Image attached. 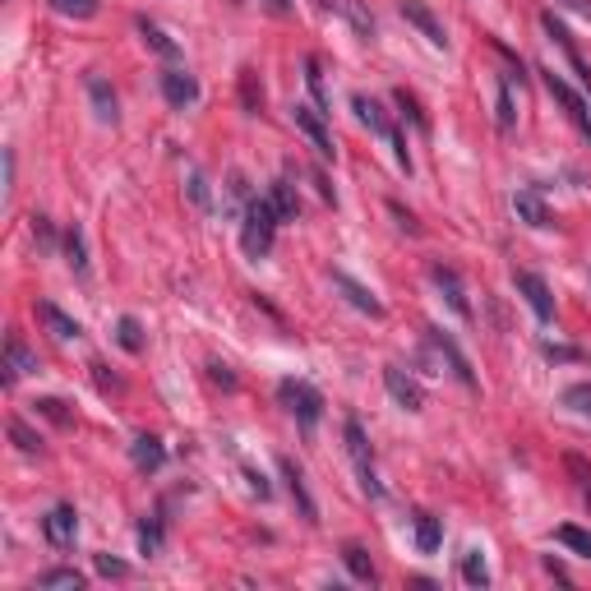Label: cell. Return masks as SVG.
Wrapping results in <instances>:
<instances>
[{
  "instance_id": "b9f144b4",
  "label": "cell",
  "mask_w": 591,
  "mask_h": 591,
  "mask_svg": "<svg viewBox=\"0 0 591 591\" xmlns=\"http://www.w3.org/2000/svg\"><path fill=\"white\" fill-rule=\"evenodd\" d=\"M213 370V384H222V388H236V374L227 370V365H208Z\"/></svg>"
},
{
  "instance_id": "83f0119b",
  "label": "cell",
  "mask_w": 591,
  "mask_h": 591,
  "mask_svg": "<svg viewBox=\"0 0 591 591\" xmlns=\"http://www.w3.org/2000/svg\"><path fill=\"white\" fill-rule=\"evenodd\" d=\"M462 578H467L471 587H485V582H490V568H485L481 550H467V555H462Z\"/></svg>"
},
{
  "instance_id": "bcb514c9",
  "label": "cell",
  "mask_w": 591,
  "mask_h": 591,
  "mask_svg": "<svg viewBox=\"0 0 591 591\" xmlns=\"http://www.w3.org/2000/svg\"><path fill=\"white\" fill-rule=\"evenodd\" d=\"M319 5H324V10H342V0H319Z\"/></svg>"
},
{
  "instance_id": "e0dca14e",
  "label": "cell",
  "mask_w": 591,
  "mask_h": 591,
  "mask_svg": "<svg viewBox=\"0 0 591 591\" xmlns=\"http://www.w3.org/2000/svg\"><path fill=\"white\" fill-rule=\"evenodd\" d=\"M513 213H518L527 227L545 231V227H555V218H550V208H545V199L536 190H518L513 194Z\"/></svg>"
},
{
  "instance_id": "7a4b0ae2",
  "label": "cell",
  "mask_w": 591,
  "mask_h": 591,
  "mask_svg": "<svg viewBox=\"0 0 591 591\" xmlns=\"http://www.w3.org/2000/svg\"><path fill=\"white\" fill-rule=\"evenodd\" d=\"M278 398H282V407H287L291 416L305 425V430H314V425H319V416H324V398H319V393H314L305 379H282Z\"/></svg>"
},
{
  "instance_id": "836d02e7",
  "label": "cell",
  "mask_w": 591,
  "mask_h": 591,
  "mask_svg": "<svg viewBox=\"0 0 591 591\" xmlns=\"http://www.w3.org/2000/svg\"><path fill=\"white\" fill-rule=\"evenodd\" d=\"M10 439H14V444H19V453H42V439H37L33 430H28V425L19 421V416H14V421H10Z\"/></svg>"
},
{
  "instance_id": "9a60e30c",
  "label": "cell",
  "mask_w": 591,
  "mask_h": 591,
  "mask_svg": "<svg viewBox=\"0 0 591 591\" xmlns=\"http://www.w3.org/2000/svg\"><path fill=\"white\" fill-rule=\"evenodd\" d=\"M162 97H167L171 107H194L199 102V79L194 74H185V70H167L162 74Z\"/></svg>"
},
{
  "instance_id": "7402d4cb",
  "label": "cell",
  "mask_w": 591,
  "mask_h": 591,
  "mask_svg": "<svg viewBox=\"0 0 591 591\" xmlns=\"http://www.w3.org/2000/svg\"><path fill=\"white\" fill-rule=\"evenodd\" d=\"M130 453H134V467L139 471H157L162 467V458H167V453H162V439H153V435H139Z\"/></svg>"
},
{
  "instance_id": "f35d334b",
  "label": "cell",
  "mask_w": 591,
  "mask_h": 591,
  "mask_svg": "<svg viewBox=\"0 0 591 591\" xmlns=\"http://www.w3.org/2000/svg\"><path fill=\"white\" fill-rule=\"evenodd\" d=\"M568 471L578 476V490L591 499V467H587V462H582V458H568Z\"/></svg>"
},
{
  "instance_id": "d4e9b609",
  "label": "cell",
  "mask_w": 591,
  "mask_h": 591,
  "mask_svg": "<svg viewBox=\"0 0 591 591\" xmlns=\"http://www.w3.org/2000/svg\"><path fill=\"white\" fill-rule=\"evenodd\" d=\"M282 476H287V485H291V499L301 504V518H305V522H314V499L305 495V485H301V471H296V462L282 458Z\"/></svg>"
},
{
  "instance_id": "603a6c76",
  "label": "cell",
  "mask_w": 591,
  "mask_h": 591,
  "mask_svg": "<svg viewBox=\"0 0 591 591\" xmlns=\"http://www.w3.org/2000/svg\"><path fill=\"white\" fill-rule=\"evenodd\" d=\"M268 199H273V208H278V218H282V222H296V218H301V199H296V190H291L287 181H273Z\"/></svg>"
},
{
  "instance_id": "484cf974",
  "label": "cell",
  "mask_w": 591,
  "mask_h": 591,
  "mask_svg": "<svg viewBox=\"0 0 591 591\" xmlns=\"http://www.w3.org/2000/svg\"><path fill=\"white\" fill-rule=\"evenodd\" d=\"M65 259H70V268L79 273V278L88 273V245H84V231L79 227L65 231Z\"/></svg>"
},
{
  "instance_id": "7bdbcfd3",
  "label": "cell",
  "mask_w": 591,
  "mask_h": 591,
  "mask_svg": "<svg viewBox=\"0 0 591 591\" xmlns=\"http://www.w3.org/2000/svg\"><path fill=\"white\" fill-rule=\"evenodd\" d=\"M259 5H264L268 14H278V19H287L291 14V0H259Z\"/></svg>"
},
{
  "instance_id": "8fae6325",
  "label": "cell",
  "mask_w": 591,
  "mask_h": 591,
  "mask_svg": "<svg viewBox=\"0 0 591 591\" xmlns=\"http://www.w3.org/2000/svg\"><path fill=\"white\" fill-rule=\"evenodd\" d=\"M333 287H338L342 296H347V301L356 305V310H361V314H370V319H384V301H379V296H374L370 287H361V282L351 278V273H342V268H333Z\"/></svg>"
},
{
  "instance_id": "277c9868",
  "label": "cell",
  "mask_w": 591,
  "mask_h": 591,
  "mask_svg": "<svg viewBox=\"0 0 591 591\" xmlns=\"http://www.w3.org/2000/svg\"><path fill=\"white\" fill-rule=\"evenodd\" d=\"M425 342L435 347V356L448 365V374H453V379H458L462 388H476V374H471V361L458 351V342H453V338H444L439 328H425Z\"/></svg>"
},
{
  "instance_id": "4dcf8cb0",
  "label": "cell",
  "mask_w": 591,
  "mask_h": 591,
  "mask_svg": "<svg viewBox=\"0 0 591 591\" xmlns=\"http://www.w3.org/2000/svg\"><path fill=\"white\" fill-rule=\"evenodd\" d=\"M342 14H347L351 28H356V33H361L365 42H370V37H374V19L361 10V0H342Z\"/></svg>"
},
{
  "instance_id": "5bb4252c",
  "label": "cell",
  "mask_w": 591,
  "mask_h": 591,
  "mask_svg": "<svg viewBox=\"0 0 591 591\" xmlns=\"http://www.w3.org/2000/svg\"><path fill=\"white\" fill-rule=\"evenodd\" d=\"M33 370H37V351H28L24 338L10 333V338H5V384H19V379Z\"/></svg>"
},
{
  "instance_id": "e575fe53",
  "label": "cell",
  "mask_w": 591,
  "mask_h": 591,
  "mask_svg": "<svg viewBox=\"0 0 591 591\" xmlns=\"http://www.w3.org/2000/svg\"><path fill=\"white\" fill-rule=\"evenodd\" d=\"M513 121H518V111H513V79H504V88H499V130H513Z\"/></svg>"
},
{
  "instance_id": "30bf717a",
  "label": "cell",
  "mask_w": 591,
  "mask_h": 591,
  "mask_svg": "<svg viewBox=\"0 0 591 591\" xmlns=\"http://www.w3.org/2000/svg\"><path fill=\"white\" fill-rule=\"evenodd\" d=\"M384 384H388V393H393V402H398V407H407V411H421L425 407V388L416 384L407 370H398V365H384Z\"/></svg>"
},
{
  "instance_id": "ba28073f",
  "label": "cell",
  "mask_w": 591,
  "mask_h": 591,
  "mask_svg": "<svg viewBox=\"0 0 591 591\" xmlns=\"http://www.w3.org/2000/svg\"><path fill=\"white\" fill-rule=\"evenodd\" d=\"M291 121H296V130L305 134V139H310L314 144V153L324 157H333V139H328V125H324V111H314V107H301V102H296V111H291Z\"/></svg>"
},
{
  "instance_id": "4fadbf2b",
  "label": "cell",
  "mask_w": 591,
  "mask_h": 591,
  "mask_svg": "<svg viewBox=\"0 0 591 591\" xmlns=\"http://www.w3.org/2000/svg\"><path fill=\"white\" fill-rule=\"evenodd\" d=\"M545 88H550V93L559 97V102H564V111H568V121L578 125L582 134H587L591 139V111H587V102H582L578 93H573V88L564 84V79H559V74H545Z\"/></svg>"
},
{
  "instance_id": "3957f363",
  "label": "cell",
  "mask_w": 591,
  "mask_h": 591,
  "mask_svg": "<svg viewBox=\"0 0 591 591\" xmlns=\"http://www.w3.org/2000/svg\"><path fill=\"white\" fill-rule=\"evenodd\" d=\"M398 10H402V19H407V24L416 28V33H421L425 42H430V47H435V51H448V33H444V24L435 19V10H430L425 0H402Z\"/></svg>"
},
{
  "instance_id": "8992f818",
  "label": "cell",
  "mask_w": 591,
  "mask_h": 591,
  "mask_svg": "<svg viewBox=\"0 0 591 591\" xmlns=\"http://www.w3.org/2000/svg\"><path fill=\"white\" fill-rule=\"evenodd\" d=\"M347 448H351V462H356V471H361V485H365V495H384L379 490V481H374V458H370V439H365L361 421H347Z\"/></svg>"
},
{
  "instance_id": "2e32d148",
  "label": "cell",
  "mask_w": 591,
  "mask_h": 591,
  "mask_svg": "<svg viewBox=\"0 0 591 591\" xmlns=\"http://www.w3.org/2000/svg\"><path fill=\"white\" fill-rule=\"evenodd\" d=\"M33 310H37V319H42V324H47V333H51V338H61V342H74V338H79V333H84V328H79V319H70V314H65L61 305H51V301H37Z\"/></svg>"
},
{
  "instance_id": "6da1fadb",
  "label": "cell",
  "mask_w": 591,
  "mask_h": 591,
  "mask_svg": "<svg viewBox=\"0 0 591 591\" xmlns=\"http://www.w3.org/2000/svg\"><path fill=\"white\" fill-rule=\"evenodd\" d=\"M278 208H273V199H250L245 204V222H241V245L250 259H264L268 250H273V241H278Z\"/></svg>"
},
{
  "instance_id": "cb8c5ba5",
  "label": "cell",
  "mask_w": 591,
  "mask_h": 591,
  "mask_svg": "<svg viewBox=\"0 0 591 591\" xmlns=\"http://www.w3.org/2000/svg\"><path fill=\"white\" fill-rule=\"evenodd\" d=\"M342 564L351 568V578H356V582H374V559H370V550H361V545H342Z\"/></svg>"
},
{
  "instance_id": "60d3db41",
  "label": "cell",
  "mask_w": 591,
  "mask_h": 591,
  "mask_svg": "<svg viewBox=\"0 0 591 591\" xmlns=\"http://www.w3.org/2000/svg\"><path fill=\"white\" fill-rule=\"evenodd\" d=\"M190 199H194L199 208L208 204V190H204V176H199V171H190Z\"/></svg>"
},
{
  "instance_id": "d6986e66",
  "label": "cell",
  "mask_w": 591,
  "mask_h": 591,
  "mask_svg": "<svg viewBox=\"0 0 591 591\" xmlns=\"http://www.w3.org/2000/svg\"><path fill=\"white\" fill-rule=\"evenodd\" d=\"M37 587H47V591H84L88 578L79 573V568H47V573H37Z\"/></svg>"
},
{
  "instance_id": "ffe728a7",
  "label": "cell",
  "mask_w": 591,
  "mask_h": 591,
  "mask_svg": "<svg viewBox=\"0 0 591 591\" xmlns=\"http://www.w3.org/2000/svg\"><path fill=\"white\" fill-rule=\"evenodd\" d=\"M439 545H444V527H439V518L416 513V550H421V555H435Z\"/></svg>"
},
{
  "instance_id": "74e56055",
  "label": "cell",
  "mask_w": 591,
  "mask_h": 591,
  "mask_svg": "<svg viewBox=\"0 0 591 591\" xmlns=\"http://www.w3.org/2000/svg\"><path fill=\"white\" fill-rule=\"evenodd\" d=\"M93 564H97V573H102V578H125V573H130L121 559H111V555H93Z\"/></svg>"
},
{
  "instance_id": "8d00e7d4",
  "label": "cell",
  "mask_w": 591,
  "mask_h": 591,
  "mask_svg": "<svg viewBox=\"0 0 591 591\" xmlns=\"http://www.w3.org/2000/svg\"><path fill=\"white\" fill-rule=\"evenodd\" d=\"M33 407L42 411L47 421H56V425H70V411H65V402H61V398H42V402H33Z\"/></svg>"
},
{
  "instance_id": "f6af8a7d",
  "label": "cell",
  "mask_w": 591,
  "mask_h": 591,
  "mask_svg": "<svg viewBox=\"0 0 591 591\" xmlns=\"http://www.w3.org/2000/svg\"><path fill=\"white\" fill-rule=\"evenodd\" d=\"M388 208H393V218H398V222H402V227H407V231H421V227H416V218H411V213H402L398 204H388Z\"/></svg>"
},
{
  "instance_id": "ee69618b",
  "label": "cell",
  "mask_w": 591,
  "mask_h": 591,
  "mask_svg": "<svg viewBox=\"0 0 591 591\" xmlns=\"http://www.w3.org/2000/svg\"><path fill=\"white\" fill-rule=\"evenodd\" d=\"M545 356H555V361H573L578 351H568V347H555V342H545Z\"/></svg>"
},
{
  "instance_id": "44dd1931",
  "label": "cell",
  "mask_w": 591,
  "mask_h": 591,
  "mask_svg": "<svg viewBox=\"0 0 591 591\" xmlns=\"http://www.w3.org/2000/svg\"><path fill=\"white\" fill-rule=\"evenodd\" d=\"M139 37H144V47L157 51L162 61H176V56H181V47H176V42H171V37L162 33L157 24H148V19H139Z\"/></svg>"
},
{
  "instance_id": "ac0fdd59",
  "label": "cell",
  "mask_w": 591,
  "mask_h": 591,
  "mask_svg": "<svg viewBox=\"0 0 591 591\" xmlns=\"http://www.w3.org/2000/svg\"><path fill=\"white\" fill-rule=\"evenodd\" d=\"M88 97H93V111L102 125H116L121 121V102H116V93H111V84L102 79V74H88Z\"/></svg>"
},
{
  "instance_id": "52a82bcc",
  "label": "cell",
  "mask_w": 591,
  "mask_h": 591,
  "mask_svg": "<svg viewBox=\"0 0 591 591\" xmlns=\"http://www.w3.org/2000/svg\"><path fill=\"white\" fill-rule=\"evenodd\" d=\"M42 536H47L56 550H70L74 536H79V513H74V504H56L42 518Z\"/></svg>"
},
{
  "instance_id": "7c38bea8",
  "label": "cell",
  "mask_w": 591,
  "mask_h": 591,
  "mask_svg": "<svg viewBox=\"0 0 591 591\" xmlns=\"http://www.w3.org/2000/svg\"><path fill=\"white\" fill-rule=\"evenodd\" d=\"M351 111H356V121H361V125H365V130H370V134H379V139H388V144H393V134H398V125L388 121V111L379 107V102H374V97L356 93V97H351Z\"/></svg>"
},
{
  "instance_id": "f1b7e54d",
  "label": "cell",
  "mask_w": 591,
  "mask_h": 591,
  "mask_svg": "<svg viewBox=\"0 0 591 591\" xmlns=\"http://www.w3.org/2000/svg\"><path fill=\"white\" fill-rule=\"evenodd\" d=\"M116 342H121L125 351H144V328H139V319L125 314L121 324H116Z\"/></svg>"
},
{
  "instance_id": "ab89813d",
  "label": "cell",
  "mask_w": 591,
  "mask_h": 591,
  "mask_svg": "<svg viewBox=\"0 0 591 591\" xmlns=\"http://www.w3.org/2000/svg\"><path fill=\"white\" fill-rule=\"evenodd\" d=\"M305 79H310V93L324 102V74H319V61H314V56L305 61Z\"/></svg>"
},
{
  "instance_id": "9c48e42d",
  "label": "cell",
  "mask_w": 591,
  "mask_h": 591,
  "mask_svg": "<svg viewBox=\"0 0 591 591\" xmlns=\"http://www.w3.org/2000/svg\"><path fill=\"white\" fill-rule=\"evenodd\" d=\"M430 282L439 287V296L448 301V310L458 314V319H471V301H467V287H462V278L453 273V268H444V264H435L430 268Z\"/></svg>"
},
{
  "instance_id": "5b68a950",
  "label": "cell",
  "mask_w": 591,
  "mask_h": 591,
  "mask_svg": "<svg viewBox=\"0 0 591 591\" xmlns=\"http://www.w3.org/2000/svg\"><path fill=\"white\" fill-rule=\"evenodd\" d=\"M513 287L527 296V305L536 310V319H541V324H550V319H555V296H550V287H545L541 273H527V268H518V273H513Z\"/></svg>"
},
{
  "instance_id": "d6a6232c",
  "label": "cell",
  "mask_w": 591,
  "mask_h": 591,
  "mask_svg": "<svg viewBox=\"0 0 591 591\" xmlns=\"http://www.w3.org/2000/svg\"><path fill=\"white\" fill-rule=\"evenodd\" d=\"M139 550H144V555H157V550H162V522L157 518L139 522Z\"/></svg>"
},
{
  "instance_id": "d590c367",
  "label": "cell",
  "mask_w": 591,
  "mask_h": 591,
  "mask_svg": "<svg viewBox=\"0 0 591 591\" xmlns=\"http://www.w3.org/2000/svg\"><path fill=\"white\" fill-rule=\"evenodd\" d=\"M241 93H245V107L259 111V102H264V84H254V70H241Z\"/></svg>"
},
{
  "instance_id": "1f68e13d",
  "label": "cell",
  "mask_w": 591,
  "mask_h": 591,
  "mask_svg": "<svg viewBox=\"0 0 591 591\" xmlns=\"http://www.w3.org/2000/svg\"><path fill=\"white\" fill-rule=\"evenodd\" d=\"M564 407L573 411V416H587V421H591V384H573V388H568Z\"/></svg>"
},
{
  "instance_id": "4316f807",
  "label": "cell",
  "mask_w": 591,
  "mask_h": 591,
  "mask_svg": "<svg viewBox=\"0 0 591 591\" xmlns=\"http://www.w3.org/2000/svg\"><path fill=\"white\" fill-rule=\"evenodd\" d=\"M56 14H65V19H93L97 10H102V0H47Z\"/></svg>"
},
{
  "instance_id": "f546056e",
  "label": "cell",
  "mask_w": 591,
  "mask_h": 591,
  "mask_svg": "<svg viewBox=\"0 0 591 591\" xmlns=\"http://www.w3.org/2000/svg\"><path fill=\"white\" fill-rule=\"evenodd\" d=\"M555 536H559V545H568V550H578L582 559H591V531H582V527H559Z\"/></svg>"
},
{
  "instance_id": "7dc6e473",
  "label": "cell",
  "mask_w": 591,
  "mask_h": 591,
  "mask_svg": "<svg viewBox=\"0 0 591 591\" xmlns=\"http://www.w3.org/2000/svg\"><path fill=\"white\" fill-rule=\"evenodd\" d=\"M582 88H587V93H591V79H587V84H582Z\"/></svg>"
}]
</instances>
